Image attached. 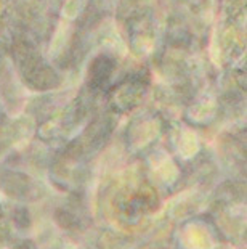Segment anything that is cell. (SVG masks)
<instances>
[{"label": "cell", "instance_id": "1", "mask_svg": "<svg viewBox=\"0 0 247 249\" xmlns=\"http://www.w3.org/2000/svg\"><path fill=\"white\" fill-rule=\"evenodd\" d=\"M29 214L26 209H16V213H15V222L18 224V227H29Z\"/></svg>", "mask_w": 247, "mask_h": 249}, {"label": "cell", "instance_id": "2", "mask_svg": "<svg viewBox=\"0 0 247 249\" xmlns=\"http://www.w3.org/2000/svg\"><path fill=\"white\" fill-rule=\"evenodd\" d=\"M18 249H34V245L31 241H24L23 245H21Z\"/></svg>", "mask_w": 247, "mask_h": 249}]
</instances>
